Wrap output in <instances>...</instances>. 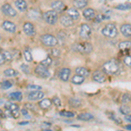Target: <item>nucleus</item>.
I'll list each match as a JSON object with an SVG mask.
<instances>
[{
  "label": "nucleus",
  "instance_id": "nucleus-1",
  "mask_svg": "<svg viewBox=\"0 0 131 131\" xmlns=\"http://www.w3.org/2000/svg\"><path fill=\"white\" fill-rule=\"evenodd\" d=\"M103 72L107 74H116L120 70V66L119 63L115 60H110L107 61L102 67Z\"/></svg>",
  "mask_w": 131,
  "mask_h": 131
},
{
  "label": "nucleus",
  "instance_id": "nucleus-2",
  "mask_svg": "<svg viewBox=\"0 0 131 131\" xmlns=\"http://www.w3.org/2000/svg\"><path fill=\"white\" fill-rule=\"evenodd\" d=\"M101 33L107 38L114 39L118 34V30L116 28L115 25L114 24H107L101 30Z\"/></svg>",
  "mask_w": 131,
  "mask_h": 131
},
{
  "label": "nucleus",
  "instance_id": "nucleus-3",
  "mask_svg": "<svg viewBox=\"0 0 131 131\" xmlns=\"http://www.w3.org/2000/svg\"><path fill=\"white\" fill-rule=\"evenodd\" d=\"M40 40L43 45L47 47H54L58 45L59 41L56 37L51 34H43L40 36Z\"/></svg>",
  "mask_w": 131,
  "mask_h": 131
},
{
  "label": "nucleus",
  "instance_id": "nucleus-4",
  "mask_svg": "<svg viewBox=\"0 0 131 131\" xmlns=\"http://www.w3.org/2000/svg\"><path fill=\"white\" fill-rule=\"evenodd\" d=\"M73 48L82 54H89L93 52V46L88 42L76 44V45L73 46Z\"/></svg>",
  "mask_w": 131,
  "mask_h": 131
},
{
  "label": "nucleus",
  "instance_id": "nucleus-5",
  "mask_svg": "<svg viewBox=\"0 0 131 131\" xmlns=\"http://www.w3.org/2000/svg\"><path fill=\"white\" fill-rule=\"evenodd\" d=\"M43 18L47 24L55 25L58 21V13L54 10H47L43 14Z\"/></svg>",
  "mask_w": 131,
  "mask_h": 131
},
{
  "label": "nucleus",
  "instance_id": "nucleus-6",
  "mask_svg": "<svg viewBox=\"0 0 131 131\" xmlns=\"http://www.w3.org/2000/svg\"><path fill=\"white\" fill-rule=\"evenodd\" d=\"M34 72L38 76H39V77H41V78H44V79L51 76V73H50V71L48 70V67H44V66L41 64L38 65L37 67H35Z\"/></svg>",
  "mask_w": 131,
  "mask_h": 131
},
{
  "label": "nucleus",
  "instance_id": "nucleus-7",
  "mask_svg": "<svg viewBox=\"0 0 131 131\" xmlns=\"http://www.w3.org/2000/svg\"><path fill=\"white\" fill-rule=\"evenodd\" d=\"M92 34V29L88 24H82L80 29V37L83 39H88Z\"/></svg>",
  "mask_w": 131,
  "mask_h": 131
},
{
  "label": "nucleus",
  "instance_id": "nucleus-8",
  "mask_svg": "<svg viewBox=\"0 0 131 131\" xmlns=\"http://www.w3.org/2000/svg\"><path fill=\"white\" fill-rule=\"evenodd\" d=\"M1 10L5 16H8V17H16L17 14H18L16 10L14 9L10 4H5V5H2Z\"/></svg>",
  "mask_w": 131,
  "mask_h": 131
},
{
  "label": "nucleus",
  "instance_id": "nucleus-9",
  "mask_svg": "<svg viewBox=\"0 0 131 131\" xmlns=\"http://www.w3.org/2000/svg\"><path fill=\"white\" fill-rule=\"evenodd\" d=\"M51 8L52 9V10L58 13V12H62L63 10H65L67 7H66L64 2H62L61 0H55V1L51 3Z\"/></svg>",
  "mask_w": 131,
  "mask_h": 131
},
{
  "label": "nucleus",
  "instance_id": "nucleus-10",
  "mask_svg": "<svg viewBox=\"0 0 131 131\" xmlns=\"http://www.w3.org/2000/svg\"><path fill=\"white\" fill-rule=\"evenodd\" d=\"M93 80L98 83H104L107 81V76L104 72L97 70L93 73Z\"/></svg>",
  "mask_w": 131,
  "mask_h": 131
},
{
  "label": "nucleus",
  "instance_id": "nucleus-11",
  "mask_svg": "<svg viewBox=\"0 0 131 131\" xmlns=\"http://www.w3.org/2000/svg\"><path fill=\"white\" fill-rule=\"evenodd\" d=\"M45 97V94L41 92V90H36L32 91L27 96V99L30 101H39Z\"/></svg>",
  "mask_w": 131,
  "mask_h": 131
},
{
  "label": "nucleus",
  "instance_id": "nucleus-12",
  "mask_svg": "<svg viewBox=\"0 0 131 131\" xmlns=\"http://www.w3.org/2000/svg\"><path fill=\"white\" fill-rule=\"evenodd\" d=\"M23 30H24V32L25 33V35L29 36V37L34 36L35 33H36L34 25L30 22H25V23L24 25H23Z\"/></svg>",
  "mask_w": 131,
  "mask_h": 131
},
{
  "label": "nucleus",
  "instance_id": "nucleus-13",
  "mask_svg": "<svg viewBox=\"0 0 131 131\" xmlns=\"http://www.w3.org/2000/svg\"><path fill=\"white\" fill-rule=\"evenodd\" d=\"M2 28H3L4 30H5L6 31L14 33L17 30V25L14 24L13 22H12V21L5 20L2 23Z\"/></svg>",
  "mask_w": 131,
  "mask_h": 131
},
{
  "label": "nucleus",
  "instance_id": "nucleus-14",
  "mask_svg": "<svg viewBox=\"0 0 131 131\" xmlns=\"http://www.w3.org/2000/svg\"><path fill=\"white\" fill-rule=\"evenodd\" d=\"M71 74V70L67 67H64L60 71V73H59V77L62 81H67L69 80V77H70Z\"/></svg>",
  "mask_w": 131,
  "mask_h": 131
},
{
  "label": "nucleus",
  "instance_id": "nucleus-15",
  "mask_svg": "<svg viewBox=\"0 0 131 131\" xmlns=\"http://www.w3.org/2000/svg\"><path fill=\"white\" fill-rule=\"evenodd\" d=\"M60 24L64 27H71L73 25V20L68 15H63L60 18Z\"/></svg>",
  "mask_w": 131,
  "mask_h": 131
},
{
  "label": "nucleus",
  "instance_id": "nucleus-16",
  "mask_svg": "<svg viewBox=\"0 0 131 131\" xmlns=\"http://www.w3.org/2000/svg\"><path fill=\"white\" fill-rule=\"evenodd\" d=\"M83 16L86 20H92L95 18V10L92 8H86L83 10Z\"/></svg>",
  "mask_w": 131,
  "mask_h": 131
},
{
  "label": "nucleus",
  "instance_id": "nucleus-17",
  "mask_svg": "<svg viewBox=\"0 0 131 131\" xmlns=\"http://www.w3.org/2000/svg\"><path fill=\"white\" fill-rule=\"evenodd\" d=\"M38 104H39V107H40L41 109H48L52 106V100H50V99L43 98V99H41V100H39V102L38 103Z\"/></svg>",
  "mask_w": 131,
  "mask_h": 131
},
{
  "label": "nucleus",
  "instance_id": "nucleus-18",
  "mask_svg": "<svg viewBox=\"0 0 131 131\" xmlns=\"http://www.w3.org/2000/svg\"><path fill=\"white\" fill-rule=\"evenodd\" d=\"M14 4H15L16 8L19 12H25L27 10V8H28V5H27L25 0H16L14 2Z\"/></svg>",
  "mask_w": 131,
  "mask_h": 131
},
{
  "label": "nucleus",
  "instance_id": "nucleus-19",
  "mask_svg": "<svg viewBox=\"0 0 131 131\" xmlns=\"http://www.w3.org/2000/svg\"><path fill=\"white\" fill-rule=\"evenodd\" d=\"M121 33L124 37L130 38L131 36V25L130 24H124L121 26Z\"/></svg>",
  "mask_w": 131,
  "mask_h": 131
},
{
  "label": "nucleus",
  "instance_id": "nucleus-20",
  "mask_svg": "<svg viewBox=\"0 0 131 131\" xmlns=\"http://www.w3.org/2000/svg\"><path fill=\"white\" fill-rule=\"evenodd\" d=\"M67 15H68L73 20H77L80 18V12L76 8H70L67 10Z\"/></svg>",
  "mask_w": 131,
  "mask_h": 131
},
{
  "label": "nucleus",
  "instance_id": "nucleus-21",
  "mask_svg": "<svg viewBox=\"0 0 131 131\" xmlns=\"http://www.w3.org/2000/svg\"><path fill=\"white\" fill-rule=\"evenodd\" d=\"M71 81H72V83L74 84V85H81V84L84 83V81H85V77L76 73L75 75H73V77H72Z\"/></svg>",
  "mask_w": 131,
  "mask_h": 131
},
{
  "label": "nucleus",
  "instance_id": "nucleus-22",
  "mask_svg": "<svg viewBox=\"0 0 131 131\" xmlns=\"http://www.w3.org/2000/svg\"><path fill=\"white\" fill-rule=\"evenodd\" d=\"M77 119L80 120V121L88 122L94 119V115L89 113H81V114H80V115H78Z\"/></svg>",
  "mask_w": 131,
  "mask_h": 131
},
{
  "label": "nucleus",
  "instance_id": "nucleus-23",
  "mask_svg": "<svg viewBox=\"0 0 131 131\" xmlns=\"http://www.w3.org/2000/svg\"><path fill=\"white\" fill-rule=\"evenodd\" d=\"M75 73L79 75L83 76V77H88V76H89V74H90L89 70H88V68H86V67H76Z\"/></svg>",
  "mask_w": 131,
  "mask_h": 131
},
{
  "label": "nucleus",
  "instance_id": "nucleus-24",
  "mask_svg": "<svg viewBox=\"0 0 131 131\" xmlns=\"http://www.w3.org/2000/svg\"><path fill=\"white\" fill-rule=\"evenodd\" d=\"M88 0H74L73 1V5L76 9H83L88 5Z\"/></svg>",
  "mask_w": 131,
  "mask_h": 131
},
{
  "label": "nucleus",
  "instance_id": "nucleus-25",
  "mask_svg": "<svg viewBox=\"0 0 131 131\" xmlns=\"http://www.w3.org/2000/svg\"><path fill=\"white\" fill-rule=\"evenodd\" d=\"M10 100L14 101H20L22 100V93L21 92H12L8 95Z\"/></svg>",
  "mask_w": 131,
  "mask_h": 131
},
{
  "label": "nucleus",
  "instance_id": "nucleus-26",
  "mask_svg": "<svg viewBox=\"0 0 131 131\" xmlns=\"http://www.w3.org/2000/svg\"><path fill=\"white\" fill-rule=\"evenodd\" d=\"M5 109H9V110H12V111H19V107H18V105L16 104V103L10 102V101L5 102Z\"/></svg>",
  "mask_w": 131,
  "mask_h": 131
},
{
  "label": "nucleus",
  "instance_id": "nucleus-27",
  "mask_svg": "<svg viewBox=\"0 0 131 131\" xmlns=\"http://www.w3.org/2000/svg\"><path fill=\"white\" fill-rule=\"evenodd\" d=\"M68 102L69 105L73 107H79L81 105V100L79 98H71Z\"/></svg>",
  "mask_w": 131,
  "mask_h": 131
},
{
  "label": "nucleus",
  "instance_id": "nucleus-28",
  "mask_svg": "<svg viewBox=\"0 0 131 131\" xmlns=\"http://www.w3.org/2000/svg\"><path fill=\"white\" fill-rule=\"evenodd\" d=\"M5 117L9 118H18L19 116V111H12L9 109H5Z\"/></svg>",
  "mask_w": 131,
  "mask_h": 131
},
{
  "label": "nucleus",
  "instance_id": "nucleus-29",
  "mask_svg": "<svg viewBox=\"0 0 131 131\" xmlns=\"http://www.w3.org/2000/svg\"><path fill=\"white\" fill-rule=\"evenodd\" d=\"M4 74H5V76H6V77H15V76L18 74V73L12 68H8L4 71Z\"/></svg>",
  "mask_w": 131,
  "mask_h": 131
},
{
  "label": "nucleus",
  "instance_id": "nucleus-30",
  "mask_svg": "<svg viewBox=\"0 0 131 131\" xmlns=\"http://www.w3.org/2000/svg\"><path fill=\"white\" fill-rule=\"evenodd\" d=\"M24 57H25V60H26L27 62H31V61L33 60L31 52L28 48H25V49L24 50Z\"/></svg>",
  "mask_w": 131,
  "mask_h": 131
},
{
  "label": "nucleus",
  "instance_id": "nucleus-31",
  "mask_svg": "<svg viewBox=\"0 0 131 131\" xmlns=\"http://www.w3.org/2000/svg\"><path fill=\"white\" fill-rule=\"evenodd\" d=\"M130 46H131V43L129 40H127V41H122L121 43H119V48L121 50H127V49H129L130 48Z\"/></svg>",
  "mask_w": 131,
  "mask_h": 131
},
{
  "label": "nucleus",
  "instance_id": "nucleus-32",
  "mask_svg": "<svg viewBox=\"0 0 131 131\" xmlns=\"http://www.w3.org/2000/svg\"><path fill=\"white\" fill-rule=\"evenodd\" d=\"M40 64L43 65L44 67H49L52 64V59L51 58V57H46V59H44V60L41 61Z\"/></svg>",
  "mask_w": 131,
  "mask_h": 131
},
{
  "label": "nucleus",
  "instance_id": "nucleus-33",
  "mask_svg": "<svg viewBox=\"0 0 131 131\" xmlns=\"http://www.w3.org/2000/svg\"><path fill=\"white\" fill-rule=\"evenodd\" d=\"M120 112L124 115H130V107L127 106V105H122L120 107Z\"/></svg>",
  "mask_w": 131,
  "mask_h": 131
},
{
  "label": "nucleus",
  "instance_id": "nucleus-34",
  "mask_svg": "<svg viewBox=\"0 0 131 131\" xmlns=\"http://www.w3.org/2000/svg\"><path fill=\"white\" fill-rule=\"evenodd\" d=\"M12 82L10 81H3L1 84H0V86H1V88L2 89H9V88H10L12 86Z\"/></svg>",
  "mask_w": 131,
  "mask_h": 131
},
{
  "label": "nucleus",
  "instance_id": "nucleus-35",
  "mask_svg": "<svg viewBox=\"0 0 131 131\" xmlns=\"http://www.w3.org/2000/svg\"><path fill=\"white\" fill-rule=\"evenodd\" d=\"M115 9L121 10H127L130 9V5L129 4H120V5L115 6Z\"/></svg>",
  "mask_w": 131,
  "mask_h": 131
},
{
  "label": "nucleus",
  "instance_id": "nucleus-36",
  "mask_svg": "<svg viewBox=\"0 0 131 131\" xmlns=\"http://www.w3.org/2000/svg\"><path fill=\"white\" fill-rule=\"evenodd\" d=\"M60 115L63 117H67V118H73L74 116V113L72 111H61L60 112Z\"/></svg>",
  "mask_w": 131,
  "mask_h": 131
},
{
  "label": "nucleus",
  "instance_id": "nucleus-37",
  "mask_svg": "<svg viewBox=\"0 0 131 131\" xmlns=\"http://www.w3.org/2000/svg\"><path fill=\"white\" fill-rule=\"evenodd\" d=\"M4 53V56H5V61H12L13 60V55H12V53L9 51H5V52H3Z\"/></svg>",
  "mask_w": 131,
  "mask_h": 131
},
{
  "label": "nucleus",
  "instance_id": "nucleus-38",
  "mask_svg": "<svg viewBox=\"0 0 131 131\" xmlns=\"http://www.w3.org/2000/svg\"><path fill=\"white\" fill-rule=\"evenodd\" d=\"M122 101L123 104H128L130 102V94H124L122 97Z\"/></svg>",
  "mask_w": 131,
  "mask_h": 131
},
{
  "label": "nucleus",
  "instance_id": "nucleus-39",
  "mask_svg": "<svg viewBox=\"0 0 131 131\" xmlns=\"http://www.w3.org/2000/svg\"><path fill=\"white\" fill-rule=\"evenodd\" d=\"M52 104H54L56 107H60L61 105L60 99L59 98V97H57V96H54L53 98L52 99Z\"/></svg>",
  "mask_w": 131,
  "mask_h": 131
},
{
  "label": "nucleus",
  "instance_id": "nucleus-40",
  "mask_svg": "<svg viewBox=\"0 0 131 131\" xmlns=\"http://www.w3.org/2000/svg\"><path fill=\"white\" fill-rule=\"evenodd\" d=\"M109 117H110V119L113 120V121L115 122L116 124H122V119H121V118L118 117L117 115H112L111 116H109Z\"/></svg>",
  "mask_w": 131,
  "mask_h": 131
},
{
  "label": "nucleus",
  "instance_id": "nucleus-41",
  "mask_svg": "<svg viewBox=\"0 0 131 131\" xmlns=\"http://www.w3.org/2000/svg\"><path fill=\"white\" fill-rule=\"evenodd\" d=\"M27 89L32 90V91L41 90L42 89V86H37V85H29L28 86H27Z\"/></svg>",
  "mask_w": 131,
  "mask_h": 131
},
{
  "label": "nucleus",
  "instance_id": "nucleus-42",
  "mask_svg": "<svg viewBox=\"0 0 131 131\" xmlns=\"http://www.w3.org/2000/svg\"><path fill=\"white\" fill-rule=\"evenodd\" d=\"M123 62H124V64L127 66V67H131V58H130V56L129 55L126 56L125 58L123 59Z\"/></svg>",
  "mask_w": 131,
  "mask_h": 131
},
{
  "label": "nucleus",
  "instance_id": "nucleus-43",
  "mask_svg": "<svg viewBox=\"0 0 131 131\" xmlns=\"http://www.w3.org/2000/svg\"><path fill=\"white\" fill-rule=\"evenodd\" d=\"M43 125L41 126V128H43L44 130H46V131H50V127H51V125L52 124L51 123H49V122H43Z\"/></svg>",
  "mask_w": 131,
  "mask_h": 131
},
{
  "label": "nucleus",
  "instance_id": "nucleus-44",
  "mask_svg": "<svg viewBox=\"0 0 131 131\" xmlns=\"http://www.w3.org/2000/svg\"><path fill=\"white\" fill-rule=\"evenodd\" d=\"M21 69H22V71L24 72V73H26V74H28V73H29V67L27 65L23 64L22 66H21Z\"/></svg>",
  "mask_w": 131,
  "mask_h": 131
},
{
  "label": "nucleus",
  "instance_id": "nucleus-45",
  "mask_svg": "<svg viewBox=\"0 0 131 131\" xmlns=\"http://www.w3.org/2000/svg\"><path fill=\"white\" fill-rule=\"evenodd\" d=\"M52 55L54 56V57H59L60 55V51L59 49H52Z\"/></svg>",
  "mask_w": 131,
  "mask_h": 131
},
{
  "label": "nucleus",
  "instance_id": "nucleus-46",
  "mask_svg": "<svg viewBox=\"0 0 131 131\" xmlns=\"http://www.w3.org/2000/svg\"><path fill=\"white\" fill-rule=\"evenodd\" d=\"M5 62L6 61H5V56H4V53L2 52H0V66L4 65Z\"/></svg>",
  "mask_w": 131,
  "mask_h": 131
},
{
  "label": "nucleus",
  "instance_id": "nucleus-47",
  "mask_svg": "<svg viewBox=\"0 0 131 131\" xmlns=\"http://www.w3.org/2000/svg\"><path fill=\"white\" fill-rule=\"evenodd\" d=\"M22 114L24 115L25 116H28V111H27L26 108H24L22 109Z\"/></svg>",
  "mask_w": 131,
  "mask_h": 131
},
{
  "label": "nucleus",
  "instance_id": "nucleus-48",
  "mask_svg": "<svg viewBox=\"0 0 131 131\" xmlns=\"http://www.w3.org/2000/svg\"><path fill=\"white\" fill-rule=\"evenodd\" d=\"M0 118H5V112L2 111V109H0Z\"/></svg>",
  "mask_w": 131,
  "mask_h": 131
},
{
  "label": "nucleus",
  "instance_id": "nucleus-49",
  "mask_svg": "<svg viewBox=\"0 0 131 131\" xmlns=\"http://www.w3.org/2000/svg\"><path fill=\"white\" fill-rule=\"evenodd\" d=\"M125 120L126 121L128 122V123H130V121H131V118H130V115H128L125 116Z\"/></svg>",
  "mask_w": 131,
  "mask_h": 131
},
{
  "label": "nucleus",
  "instance_id": "nucleus-50",
  "mask_svg": "<svg viewBox=\"0 0 131 131\" xmlns=\"http://www.w3.org/2000/svg\"><path fill=\"white\" fill-rule=\"evenodd\" d=\"M126 128H127V129H128V130H131V126H130V123L128 124V125H127V126H126Z\"/></svg>",
  "mask_w": 131,
  "mask_h": 131
},
{
  "label": "nucleus",
  "instance_id": "nucleus-51",
  "mask_svg": "<svg viewBox=\"0 0 131 131\" xmlns=\"http://www.w3.org/2000/svg\"><path fill=\"white\" fill-rule=\"evenodd\" d=\"M25 124H28V122H19V125H25Z\"/></svg>",
  "mask_w": 131,
  "mask_h": 131
},
{
  "label": "nucleus",
  "instance_id": "nucleus-52",
  "mask_svg": "<svg viewBox=\"0 0 131 131\" xmlns=\"http://www.w3.org/2000/svg\"><path fill=\"white\" fill-rule=\"evenodd\" d=\"M1 39H2V37H1V34H0V41H1Z\"/></svg>",
  "mask_w": 131,
  "mask_h": 131
},
{
  "label": "nucleus",
  "instance_id": "nucleus-53",
  "mask_svg": "<svg viewBox=\"0 0 131 131\" xmlns=\"http://www.w3.org/2000/svg\"><path fill=\"white\" fill-rule=\"evenodd\" d=\"M109 1H113V0H109Z\"/></svg>",
  "mask_w": 131,
  "mask_h": 131
}]
</instances>
